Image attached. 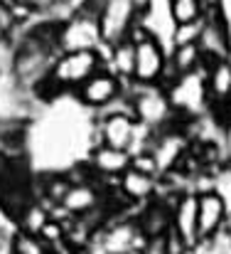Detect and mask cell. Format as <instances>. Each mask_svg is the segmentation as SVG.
I'll return each mask as SVG.
<instances>
[{
	"label": "cell",
	"instance_id": "1",
	"mask_svg": "<svg viewBox=\"0 0 231 254\" xmlns=\"http://www.w3.org/2000/svg\"><path fill=\"white\" fill-rule=\"evenodd\" d=\"M106 47V45H103ZM106 67L103 50H84V52H62L49 72V77L35 89L32 99L57 101L62 96H72L86 79Z\"/></svg>",
	"mask_w": 231,
	"mask_h": 254
},
{
	"label": "cell",
	"instance_id": "13",
	"mask_svg": "<svg viewBox=\"0 0 231 254\" xmlns=\"http://www.w3.org/2000/svg\"><path fill=\"white\" fill-rule=\"evenodd\" d=\"M101 202H103V190H101V185L96 180H91V183L72 185L67 197L62 200V207L72 217H81V215H89L96 207H101Z\"/></svg>",
	"mask_w": 231,
	"mask_h": 254
},
{
	"label": "cell",
	"instance_id": "28",
	"mask_svg": "<svg viewBox=\"0 0 231 254\" xmlns=\"http://www.w3.org/2000/svg\"><path fill=\"white\" fill-rule=\"evenodd\" d=\"M126 254H145V250H131V252H126Z\"/></svg>",
	"mask_w": 231,
	"mask_h": 254
},
{
	"label": "cell",
	"instance_id": "9",
	"mask_svg": "<svg viewBox=\"0 0 231 254\" xmlns=\"http://www.w3.org/2000/svg\"><path fill=\"white\" fill-rule=\"evenodd\" d=\"M199 200L197 192H182L172 205V232L182 237V242L194 252L199 247Z\"/></svg>",
	"mask_w": 231,
	"mask_h": 254
},
{
	"label": "cell",
	"instance_id": "21",
	"mask_svg": "<svg viewBox=\"0 0 231 254\" xmlns=\"http://www.w3.org/2000/svg\"><path fill=\"white\" fill-rule=\"evenodd\" d=\"M204 30V17L194 20V22H185V25H175L170 32V50L172 47H187V45H197Z\"/></svg>",
	"mask_w": 231,
	"mask_h": 254
},
{
	"label": "cell",
	"instance_id": "11",
	"mask_svg": "<svg viewBox=\"0 0 231 254\" xmlns=\"http://www.w3.org/2000/svg\"><path fill=\"white\" fill-rule=\"evenodd\" d=\"M98 133H101V143L111 146V148H121V151H131L133 141H136V131H138V121L131 114H111V116H91Z\"/></svg>",
	"mask_w": 231,
	"mask_h": 254
},
{
	"label": "cell",
	"instance_id": "8",
	"mask_svg": "<svg viewBox=\"0 0 231 254\" xmlns=\"http://www.w3.org/2000/svg\"><path fill=\"white\" fill-rule=\"evenodd\" d=\"M197 200H199V210H197V215H199V245H207L222 235L224 220L229 212V202L219 190L202 192V195H197Z\"/></svg>",
	"mask_w": 231,
	"mask_h": 254
},
{
	"label": "cell",
	"instance_id": "16",
	"mask_svg": "<svg viewBox=\"0 0 231 254\" xmlns=\"http://www.w3.org/2000/svg\"><path fill=\"white\" fill-rule=\"evenodd\" d=\"M157 185H160V178H153V175H145V173H138V170L128 168L123 175H121V190L128 195V200L133 205H145L155 200L157 195Z\"/></svg>",
	"mask_w": 231,
	"mask_h": 254
},
{
	"label": "cell",
	"instance_id": "6",
	"mask_svg": "<svg viewBox=\"0 0 231 254\" xmlns=\"http://www.w3.org/2000/svg\"><path fill=\"white\" fill-rule=\"evenodd\" d=\"M167 60H170V47L157 35H150L148 40L138 42L136 45V72H133L131 84L160 86L162 74L167 69Z\"/></svg>",
	"mask_w": 231,
	"mask_h": 254
},
{
	"label": "cell",
	"instance_id": "26",
	"mask_svg": "<svg viewBox=\"0 0 231 254\" xmlns=\"http://www.w3.org/2000/svg\"><path fill=\"white\" fill-rule=\"evenodd\" d=\"M2 250H10V232L0 225V252Z\"/></svg>",
	"mask_w": 231,
	"mask_h": 254
},
{
	"label": "cell",
	"instance_id": "2",
	"mask_svg": "<svg viewBox=\"0 0 231 254\" xmlns=\"http://www.w3.org/2000/svg\"><path fill=\"white\" fill-rule=\"evenodd\" d=\"M167 99L172 104L175 116H180L185 124L197 121L209 114V94H207V64L192 74L180 77L167 89Z\"/></svg>",
	"mask_w": 231,
	"mask_h": 254
},
{
	"label": "cell",
	"instance_id": "19",
	"mask_svg": "<svg viewBox=\"0 0 231 254\" xmlns=\"http://www.w3.org/2000/svg\"><path fill=\"white\" fill-rule=\"evenodd\" d=\"M49 220H52V217H49V207L37 200V202H32V205L17 217L15 230H22V232H30V235H40L42 227H45Z\"/></svg>",
	"mask_w": 231,
	"mask_h": 254
},
{
	"label": "cell",
	"instance_id": "20",
	"mask_svg": "<svg viewBox=\"0 0 231 254\" xmlns=\"http://www.w3.org/2000/svg\"><path fill=\"white\" fill-rule=\"evenodd\" d=\"M167 17L172 20V25H185V22L199 20L202 17L199 0H167Z\"/></svg>",
	"mask_w": 231,
	"mask_h": 254
},
{
	"label": "cell",
	"instance_id": "22",
	"mask_svg": "<svg viewBox=\"0 0 231 254\" xmlns=\"http://www.w3.org/2000/svg\"><path fill=\"white\" fill-rule=\"evenodd\" d=\"M131 168L138 170V173H145V175H153V178H160V170H157V163H155L153 153H136L133 161H131Z\"/></svg>",
	"mask_w": 231,
	"mask_h": 254
},
{
	"label": "cell",
	"instance_id": "15",
	"mask_svg": "<svg viewBox=\"0 0 231 254\" xmlns=\"http://www.w3.org/2000/svg\"><path fill=\"white\" fill-rule=\"evenodd\" d=\"M207 94L209 109L231 104V60L207 62Z\"/></svg>",
	"mask_w": 231,
	"mask_h": 254
},
{
	"label": "cell",
	"instance_id": "17",
	"mask_svg": "<svg viewBox=\"0 0 231 254\" xmlns=\"http://www.w3.org/2000/svg\"><path fill=\"white\" fill-rule=\"evenodd\" d=\"M204 64H207V62H204V57H202L199 45H187V47H172V50H170L167 67H170L177 77L192 74V72L202 69Z\"/></svg>",
	"mask_w": 231,
	"mask_h": 254
},
{
	"label": "cell",
	"instance_id": "12",
	"mask_svg": "<svg viewBox=\"0 0 231 254\" xmlns=\"http://www.w3.org/2000/svg\"><path fill=\"white\" fill-rule=\"evenodd\" d=\"M86 166L93 170L96 178H121L126 170L131 168V151L111 148V146H96L86 153Z\"/></svg>",
	"mask_w": 231,
	"mask_h": 254
},
{
	"label": "cell",
	"instance_id": "10",
	"mask_svg": "<svg viewBox=\"0 0 231 254\" xmlns=\"http://www.w3.org/2000/svg\"><path fill=\"white\" fill-rule=\"evenodd\" d=\"M199 50L204 62H217V60H231V22L229 15L209 17L204 20V30L199 37Z\"/></svg>",
	"mask_w": 231,
	"mask_h": 254
},
{
	"label": "cell",
	"instance_id": "3",
	"mask_svg": "<svg viewBox=\"0 0 231 254\" xmlns=\"http://www.w3.org/2000/svg\"><path fill=\"white\" fill-rule=\"evenodd\" d=\"M131 101H133V116L138 124L160 131L177 121L172 104L167 99V91L162 86H136L131 84Z\"/></svg>",
	"mask_w": 231,
	"mask_h": 254
},
{
	"label": "cell",
	"instance_id": "27",
	"mask_svg": "<svg viewBox=\"0 0 231 254\" xmlns=\"http://www.w3.org/2000/svg\"><path fill=\"white\" fill-rule=\"evenodd\" d=\"M227 237H231V205H229V212H227V220H224V230H222Z\"/></svg>",
	"mask_w": 231,
	"mask_h": 254
},
{
	"label": "cell",
	"instance_id": "5",
	"mask_svg": "<svg viewBox=\"0 0 231 254\" xmlns=\"http://www.w3.org/2000/svg\"><path fill=\"white\" fill-rule=\"evenodd\" d=\"M126 89H128V84L123 79H118L111 69L103 67L101 72H96L91 79H86L84 84L79 86L77 91L72 94V99L77 101L84 111H89L93 116V114L103 111L111 101H116L118 96H123Z\"/></svg>",
	"mask_w": 231,
	"mask_h": 254
},
{
	"label": "cell",
	"instance_id": "24",
	"mask_svg": "<svg viewBox=\"0 0 231 254\" xmlns=\"http://www.w3.org/2000/svg\"><path fill=\"white\" fill-rule=\"evenodd\" d=\"M131 5H133V12L138 20H145L153 15V0H131Z\"/></svg>",
	"mask_w": 231,
	"mask_h": 254
},
{
	"label": "cell",
	"instance_id": "23",
	"mask_svg": "<svg viewBox=\"0 0 231 254\" xmlns=\"http://www.w3.org/2000/svg\"><path fill=\"white\" fill-rule=\"evenodd\" d=\"M199 7H202V17L204 20L219 17V15H229L227 12V0H199Z\"/></svg>",
	"mask_w": 231,
	"mask_h": 254
},
{
	"label": "cell",
	"instance_id": "18",
	"mask_svg": "<svg viewBox=\"0 0 231 254\" xmlns=\"http://www.w3.org/2000/svg\"><path fill=\"white\" fill-rule=\"evenodd\" d=\"M10 254H62V252H57L54 247H49L40 235H30V232L15 230L10 235Z\"/></svg>",
	"mask_w": 231,
	"mask_h": 254
},
{
	"label": "cell",
	"instance_id": "4",
	"mask_svg": "<svg viewBox=\"0 0 231 254\" xmlns=\"http://www.w3.org/2000/svg\"><path fill=\"white\" fill-rule=\"evenodd\" d=\"M103 50V35L96 10H81L59 25V52Z\"/></svg>",
	"mask_w": 231,
	"mask_h": 254
},
{
	"label": "cell",
	"instance_id": "25",
	"mask_svg": "<svg viewBox=\"0 0 231 254\" xmlns=\"http://www.w3.org/2000/svg\"><path fill=\"white\" fill-rule=\"evenodd\" d=\"M25 151H17V148H12L10 143H7V138L0 133V156H22Z\"/></svg>",
	"mask_w": 231,
	"mask_h": 254
},
{
	"label": "cell",
	"instance_id": "14",
	"mask_svg": "<svg viewBox=\"0 0 231 254\" xmlns=\"http://www.w3.org/2000/svg\"><path fill=\"white\" fill-rule=\"evenodd\" d=\"M103 57H106V69H111L126 84L133 82V72H136V42L133 40L126 37V40H121L111 47L106 45Z\"/></svg>",
	"mask_w": 231,
	"mask_h": 254
},
{
	"label": "cell",
	"instance_id": "7",
	"mask_svg": "<svg viewBox=\"0 0 231 254\" xmlns=\"http://www.w3.org/2000/svg\"><path fill=\"white\" fill-rule=\"evenodd\" d=\"M136 12L131 0H106L98 22H101V35H103V45H116L121 40L128 37L131 27L136 25Z\"/></svg>",
	"mask_w": 231,
	"mask_h": 254
}]
</instances>
